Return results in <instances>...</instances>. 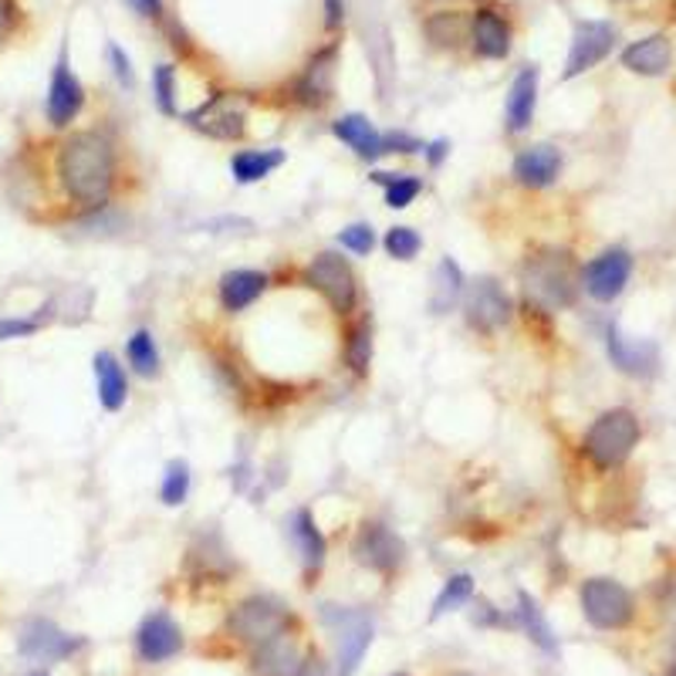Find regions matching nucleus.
<instances>
[{
    "label": "nucleus",
    "instance_id": "obj_1",
    "mask_svg": "<svg viewBox=\"0 0 676 676\" xmlns=\"http://www.w3.org/2000/svg\"><path fill=\"white\" fill-rule=\"evenodd\" d=\"M51 176L69 207H75L79 214H98L102 207H108L118 176L112 139L98 129L69 133L54 146Z\"/></svg>",
    "mask_w": 676,
    "mask_h": 676
},
{
    "label": "nucleus",
    "instance_id": "obj_2",
    "mask_svg": "<svg viewBox=\"0 0 676 676\" xmlns=\"http://www.w3.org/2000/svg\"><path fill=\"white\" fill-rule=\"evenodd\" d=\"M521 284L528 294V304L538 312H559L569 309L579 298L582 271L575 268V258L562 248H538L521 264Z\"/></svg>",
    "mask_w": 676,
    "mask_h": 676
},
{
    "label": "nucleus",
    "instance_id": "obj_3",
    "mask_svg": "<svg viewBox=\"0 0 676 676\" xmlns=\"http://www.w3.org/2000/svg\"><path fill=\"white\" fill-rule=\"evenodd\" d=\"M639 437H643L639 416L626 406H612L589 423L582 437V457L602 474L620 470L639 447Z\"/></svg>",
    "mask_w": 676,
    "mask_h": 676
},
{
    "label": "nucleus",
    "instance_id": "obj_4",
    "mask_svg": "<svg viewBox=\"0 0 676 676\" xmlns=\"http://www.w3.org/2000/svg\"><path fill=\"white\" fill-rule=\"evenodd\" d=\"M301 281L309 284L312 291H319L339 319L355 315V309H358V278H355V268L349 264V258H342L339 251H319L309 264H304Z\"/></svg>",
    "mask_w": 676,
    "mask_h": 676
},
{
    "label": "nucleus",
    "instance_id": "obj_5",
    "mask_svg": "<svg viewBox=\"0 0 676 676\" xmlns=\"http://www.w3.org/2000/svg\"><path fill=\"white\" fill-rule=\"evenodd\" d=\"M579 602H582V616L589 620V626H595L602 633H620V630L633 626V620H636L633 592L609 575L585 579L579 589Z\"/></svg>",
    "mask_w": 676,
    "mask_h": 676
},
{
    "label": "nucleus",
    "instance_id": "obj_6",
    "mask_svg": "<svg viewBox=\"0 0 676 676\" xmlns=\"http://www.w3.org/2000/svg\"><path fill=\"white\" fill-rule=\"evenodd\" d=\"M227 636L243 643V646H261L268 639H274L278 633H288L291 626V612L271 599V595H248L240 599L230 612H227Z\"/></svg>",
    "mask_w": 676,
    "mask_h": 676
},
{
    "label": "nucleus",
    "instance_id": "obj_7",
    "mask_svg": "<svg viewBox=\"0 0 676 676\" xmlns=\"http://www.w3.org/2000/svg\"><path fill=\"white\" fill-rule=\"evenodd\" d=\"M322 623L335 633V649H339V676H355L368 646H373V616L352 605H322Z\"/></svg>",
    "mask_w": 676,
    "mask_h": 676
},
{
    "label": "nucleus",
    "instance_id": "obj_8",
    "mask_svg": "<svg viewBox=\"0 0 676 676\" xmlns=\"http://www.w3.org/2000/svg\"><path fill=\"white\" fill-rule=\"evenodd\" d=\"M464 319L474 332L480 335H495L501 332L511 315H514V304H511V294L505 291V284L498 278H474L467 288H464Z\"/></svg>",
    "mask_w": 676,
    "mask_h": 676
},
{
    "label": "nucleus",
    "instance_id": "obj_9",
    "mask_svg": "<svg viewBox=\"0 0 676 676\" xmlns=\"http://www.w3.org/2000/svg\"><path fill=\"white\" fill-rule=\"evenodd\" d=\"M82 108H85V85L72 72L69 48L61 44L54 72H51V85H48V98H44V118H48L51 129L65 133V129H72V122L82 115Z\"/></svg>",
    "mask_w": 676,
    "mask_h": 676
},
{
    "label": "nucleus",
    "instance_id": "obj_10",
    "mask_svg": "<svg viewBox=\"0 0 676 676\" xmlns=\"http://www.w3.org/2000/svg\"><path fill=\"white\" fill-rule=\"evenodd\" d=\"M183 118H187L197 133L210 139H223V143L243 139V133H248V105H243V98L233 92H214L207 102L190 108Z\"/></svg>",
    "mask_w": 676,
    "mask_h": 676
},
{
    "label": "nucleus",
    "instance_id": "obj_11",
    "mask_svg": "<svg viewBox=\"0 0 676 676\" xmlns=\"http://www.w3.org/2000/svg\"><path fill=\"white\" fill-rule=\"evenodd\" d=\"M352 555L376 575H396L406 562V541L383 521H365L352 538Z\"/></svg>",
    "mask_w": 676,
    "mask_h": 676
},
{
    "label": "nucleus",
    "instance_id": "obj_12",
    "mask_svg": "<svg viewBox=\"0 0 676 676\" xmlns=\"http://www.w3.org/2000/svg\"><path fill=\"white\" fill-rule=\"evenodd\" d=\"M85 646L82 636H69L65 630H58L51 620H28L18 633V653L31 659L34 666H51L75 656Z\"/></svg>",
    "mask_w": 676,
    "mask_h": 676
},
{
    "label": "nucleus",
    "instance_id": "obj_13",
    "mask_svg": "<svg viewBox=\"0 0 676 676\" xmlns=\"http://www.w3.org/2000/svg\"><path fill=\"white\" fill-rule=\"evenodd\" d=\"M630 278H633V254L626 248H605L599 258H592L582 268V291L592 301L609 304L626 291Z\"/></svg>",
    "mask_w": 676,
    "mask_h": 676
},
{
    "label": "nucleus",
    "instance_id": "obj_14",
    "mask_svg": "<svg viewBox=\"0 0 676 676\" xmlns=\"http://www.w3.org/2000/svg\"><path fill=\"white\" fill-rule=\"evenodd\" d=\"M616 48V28L609 21H579L575 24V34H572V48H569V58H565V72L562 79L572 82L585 72H592L595 65L612 54Z\"/></svg>",
    "mask_w": 676,
    "mask_h": 676
},
{
    "label": "nucleus",
    "instance_id": "obj_15",
    "mask_svg": "<svg viewBox=\"0 0 676 676\" xmlns=\"http://www.w3.org/2000/svg\"><path fill=\"white\" fill-rule=\"evenodd\" d=\"M605 352L612 358V365L620 373L633 376V379H649L656 368H659V349L649 339H633L626 335L620 325H609L605 329Z\"/></svg>",
    "mask_w": 676,
    "mask_h": 676
},
{
    "label": "nucleus",
    "instance_id": "obj_16",
    "mask_svg": "<svg viewBox=\"0 0 676 676\" xmlns=\"http://www.w3.org/2000/svg\"><path fill=\"white\" fill-rule=\"evenodd\" d=\"M183 649V630L176 626V620L169 612L156 609L143 620V626L136 630V653L143 663H166Z\"/></svg>",
    "mask_w": 676,
    "mask_h": 676
},
{
    "label": "nucleus",
    "instance_id": "obj_17",
    "mask_svg": "<svg viewBox=\"0 0 676 676\" xmlns=\"http://www.w3.org/2000/svg\"><path fill=\"white\" fill-rule=\"evenodd\" d=\"M335 54H339V48L329 44V48L315 51L309 65L301 69V75L294 82V98L301 105L322 108V105L332 102V92H335Z\"/></svg>",
    "mask_w": 676,
    "mask_h": 676
},
{
    "label": "nucleus",
    "instance_id": "obj_18",
    "mask_svg": "<svg viewBox=\"0 0 676 676\" xmlns=\"http://www.w3.org/2000/svg\"><path fill=\"white\" fill-rule=\"evenodd\" d=\"M562 173V149L551 143H534L524 146L514 163H511V176L514 183H521L524 190H544L559 179Z\"/></svg>",
    "mask_w": 676,
    "mask_h": 676
},
{
    "label": "nucleus",
    "instance_id": "obj_19",
    "mask_svg": "<svg viewBox=\"0 0 676 676\" xmlns=\"http://www.w3.org/2000/svg\"><path fill=\"white\" fill-rule=\"evenodd\" d=\"M271 278L264 271H254V268H233L227 274H220L217 281V301H220V309L227 315H240V312H248L251 304H258L268 291Z\"/></svg>",
    "mask_w": 676,
    "mask_h": 676
},
{
    "label": "nucleus",
    "instance_id": "obj_20",
    "mask_svg": "<svg viewBox=\"0 0 676 676\" xmlns=\"http://www.w3.org/2000/svg\"><path fill=\"white\" fill-rule=\"evenodd\" d=\"M288 534L294 541V551H298V562L304 569V575H319L325 569V559H329V541L315 521V514L309 508H298L291 518H288Z\"/></svg>",
    "mask_w": 676,
    "mask_h": 676
},
{
    "label": "nucleus",
    "instance_id": "obj_21",
    "mask_svg": "<svg viewBox=\"0 0 676 676\" xmlns=\"http://www.w3.org/2000/svg\"><path fill=\"white\" fill-rule=\"evenodd\" d=\"M332 136L339 143H345L358 159L365 163H379L386 156V139L376 129V122L362 115V112H345L332 122Z\"/></svg>",
    "mask_w": 676,
    "mask_h": 676
},
{
    "label": "nucleus",
    "instance_id": "obj_22",
    "mask_svg": "<svg viewBox=\"0 0 676 676\" xmlns=\"http://www.w3.org/2000/svg\"><path fill=\"white\" fill-rule=\"evenodd\" d=\"M470 44L487 61H505L511 54V24L490 8H477L470 14Z\"/></svg>",
    "mask_w": 676,
    "mask_h": 676
},
{
    "label": "nucleus",
    "instance_id": "obj_23",
    "mask_svg": "<svg viewBox=\"0 0 676 676\" xmlns=\"http://www.w3.org/2000/svg\"><path fill=\"white\" fill-rule=\"evenodd\" d=\"M623 69L643 79H659L669 72L673 65V44L666 34H646L639 41H633L630 48H623Z\"/></svg>",
    "mask_w": 676,
    "mask_h": 676
},
{
    "label": "nucleus",
    "instance_id": "obj_24",
    "mask_svg": "<svg viewBox=\"0 0 676 676\" xmlns=\"http://www.w3.org/2000/svg\"><path fill=\"white\" fill-rule=\"evenodd\" d=\"M301 646L291 633H278L274 639L251 649V669L254 676H298L301 669Z\"/></svg>",
    "mask_w": 676,
    "mask_h": 676
},
{
    "label": "nucleus",
    "instance_id": "obj_25",
    "mask_svg": "<svg viewBox=\"0 0 676 676\" xmlns=\"http://www.w3.org/2000/svg\"><path fill=\"white\" fill-rule=\"evenodd\" d=\"M534 108H538V69L528 65L514 75L511 89H508V105H505V126L511 136H521L531 129L534 122Z\"/></svg>",
    "mask_w": 676,
    "mask_h": 676
},
{
    "label": "nucleus",
    "instance_id": "obj_26",
    "mask_svg": "<svg viewBox=\"0 0 676 676\" xmlns=\"http://www.w3.org/2000/svg\"><path fill=\"white\" fill-rule=\"evenodd\" d=\"M92 373H95V393H98V403L105 413H118L129 403V376L112 352H105V349L95 352Z\"/></svg>",
    "mask_w": 676,
    "mask_h": 676
},
{
    "label": "nucleus",
    "instance_id": "obj_27",
    "mask_svg": "<svg viewBox=\"0 0 676 676\" xmlns=\"http://www.w3.org/2000/svg\"><path fill=\"white\" fill-rule=\"evenodd\" d=\"M284 159H288L284 149H240L230 156V176L240 187H251V183H261L278 166H284Z\"/></svg>",
    "mask_w": 676,
    "mask_h": 676
},
{
    "label": "nucleus",
    "instance_id": "obj_28",
    "mask_svg": "<svg viewBox=\"0 0 676 676\" xmlns=\"http://www.w3.org/2000/svg\"><path fill=\"white\" fill-rule=\"evenodd\" d=\"M514 620H518V626L528 633V639H531V643H534L541 653H548V656H559V639H555V633H551V626H548V620H544L541 605L534 602V595L518 592Z\"/></svg>",
    "mask_w": 676,
    "mask_h": 676
},
{
    "label": "nucleus",
    "instance_id": "obj_29",
    "mask_svg": "<svg viewBox=\"0 0 676 676\" xmlns=\"http://www.w3.org/2000/svg\"><path fill=\"white\" fill-rule=\"evenodd\" d=\"M423 31L434 48L457 51L464 41H470V18L464 11H434L423 21Z\"/></svg>",
    "mask_w": 676,
    "mask_h": 676
},
{
    "label": "nucleus",
    "instance_id": "obj_30",
    "mask_svg": "<svg viewBox=\"0 0 676 676\" xmlns=\"http://www.w3.org/2000/svg\"><path fill=\"white\" fill-rule=\"evenodd\" d=\"M464 288H467V278L460 271V264L454 258H444L434 271V312H450L454 304L464 298Z\"/></svg>",
    "mask_w": 676,
    "mask_h": 676
},
{
    "label": "nucleus",
    "instance_id": "obj_31",
    "mask_svg": "<svg viewBox=\"0 0 676 676\" xmlns=\"http://www.w3.org/2000/svg\"><path fill=\"white\" fill-rule=\"evenodd\" d=\"M342 355H345V365L355 376H368V365H373V322L368 319L352 322V329L345 332Z\"/></svg>",
    "mask_w": 676,
    "mask_h": 676
},
{
    "label": "nucleus",
    "instance_id": "obj_32",
    "mask_svg": "<svg viewBox=\"0 0 676 676\" xmlns=\"http://www.w3.org/2000/svg\"><path fill=\"white\" fill-rule=\"evenodd\" d=\"M373 183L383 187L386 207L393 210H406L419 194H423V179L413 173H386V169H373Z\"/></svg>",
    "mask_w": 676,
    "mask_h": 676
},
{
    "label": "nucleus",
    "instance_id": "obj_33",
    "mask_svg": "<svg viewBox=\"0 0 676 676\" xmlns=\"http://www.w3.org/2000/svg\"><path fill=\"white\" fill-rule=\"evenodd\" d=\"M126 358H129V368L143 379H156L159 376V349H156V339L149 329H136L126 342Z\"/></svg>",
    "mask_w": 676,
    "mask_h": 676
},
{
    "label": "nucleus",
    "instance_id": "obj_34",
    "mask_svg": "<svg viewBox=\"0 0 676 676\" xmlns=\"http://www.w3.org/2000/svg\"><path fill=\"white\" fill-rule=\"evenodd\" d=\"M474 592H477V585H474V575H467V572H457V575H450V579L444 582L440 595L434 599V612H429V623L444 620L447 612H457V609H464V605H467V602L474 599Z\"/></svg>",
    "mask_w": 676,
    "mask_h": 676
},
{
    "label": "nucleus",
    "instance_id": "obj_35",
    "mask_svg": "<svg viewBox=\"0 0 676 676\" xmlns=\"http://www.w3.org/2000/svg\"><path fill=\"white\" fill-rule=\"evenodd\" d=\"M190 487H194L190 464H187V460H169V464H166V474H163V483H159V501H163L166 508L187 505Z\"/></svg>",
    "mask_w": 676,
    "mask_h": 676
},
{
    "label": "nucleus",
    "instance_id": "obj_36",
    "mask_svg": "<svg viewBox=\"0 0 676 676\" xmlns=\"http://www.w3.org/2000/svg\"><path fill=\"white\" fill-rule=\"evenodd\" d=\"M383 248H386V254H389L393 261H413V258L423 251V237H419L413 227L396 223V227H389V230H386V237H383Z\"/></svg>",
    "mask_w": 676,
    "mask_h": 676
},
{
    "label": "nucleus",
    "instance_id": "obj_37",
    "mask_svg": "<svg viewBox=\"0 0 676 676\" xmlns=\"http://www.w3.org/2000/svg\"><path fill=\"white\" fill-rule=\"evenodd\" d=\"M153 95L163 115L176 118L179 105H176V69L173 65H156L153 69Z\"/></svg>",
    "mask_w": 676,
    "mask_h": 676
},
{
    "label": "nucleus",
    "instance_id": "obj_38",
    "mask_svg": "<svg viewBox=\"0 0 676 676\" xmlns=\"http://www.w3.org/2000/svg\"><path fill=\"white\" fill-rule=\"evenodd\" d=\"M339 248L355 254V258H368L376 248V230L373 223H349L339 230Z\"/></svg>",
    "mask_w": 676,
    "mask_h": 676
},
{
    "label": "nucleus",
    "instance_id": "obj_39",
    "mask_svg": "<svg viewBox=\"0 0 676 676\" xmlns=\"http://www.w3.org/2000/svg\"><path fill=\"white\" fill-rule=\"evenodd\" d=\"M108 65H112V75L118 79V85H122V89H133V85H136L133 61H129V54L122 51L118 44H108Z\"/></svg>",
    "mask_w": 676,
    "mask_h": 676
},
{
    "label": "nucleus",
    "instance_id": "obj_40",
    "mask_svg": "<svg viewBox=\"0 0 676 676\" xmlns=\"http://www.w3.org/2000/svg\"><path fill=\"white\" fill-rule=\"evenodd\" d=\"M44 325V319H0V342L8 339H28Z\"/></svg>",
    "mask_w": 676,
    "mask_h": 676
},
{
    "label": "nucleus",
    "instance_id": "obj_41",
    "mask_svg": "<svg viewBox=\"0 0 676 676\" xmlns=\"http://www.w3.org/2000/svg\"><path fill=\"white\" fill-rule=\"evenodd\" d=\"M383 139H386V156H416V153H423V146L426 143H419L416 136H409V133H383Z\"/></svg>",
    "mask_w": 676,
    "mask_h": 676
},
{
    "label": "nucleus",
    "instance_id": "obj_42",
    "mask_svg": "<svg viewBox=\"0 0 676 676\" xmlns=\"http://www.w3.org/2000/svg\"><path fill=\"white\" fill-rule=\"evenodd\" d=\"M21 11H18V0H0V48L11 41V34L18 31Z\"/></svg>",
    "mask_w": 676,
    "mask_h": 676
},
{
    "label": "nucleus",
    "instance_id": "obj_43",
    "mask_svg": "<svg viewBox=\"0 0 676 676\" xmlns=\"http://www.w3.org/2000/svg\"><path fill=\"white\" fill-rule=\"evenodd\" d=\"M423 156H426V163H429V166L437 169V166H440V163L450 156V143H447V139H434V143H426V146H423Z\"/></svg>",
    "mask_w": 676,
    "mask_h": 676
},
{
    "label": "nucleus",
    "instance_id": "obj_44",
    "mask_svg": "<svg viewBox=\"0 0 676 676\" xmlns=\"http://www.w3.org/2000/svg\"><path fill=\"white\" fill-rule=\"evenodd\" d=\"M298 676H329V666H325V659L319 653H304Z\"/></svg>",
    "mask_w": 676,
    "mask_h": 676
},
{
    "label": "nucleus",
    "instance_id": "obj_45",
    "mask_svg": "<svg viewBox=\"0 0 676 676\" xmlns=\"http://www.w3.org/2000/svg\"><path fill=\"white\" fill-rule=\"evenodd\" d=\"M345 21V0H325V28L339 31Z\"/></svg>",
    "mask_w": 676,
    "mask_h": 676
},
{
    "label": "nucleus",
    "instance_id": "obj_46",
    "mask_svg": "<svg viewBox=\"0 0 676 676\" xmlns=\"http://www.w3.org/2000/svg\"><path fill=\"white\" fill-rule=\"evenodd\" d=\"M126 4L143 18H159L163 14V0H126Z\"/></svg>",
    "mask_w": 676,
    "mask_h": 676
},
{
    "label": "nucleus",
    "instance_id": "obj_47",
    "mask_svg": "<svg viewBox=\"0 0 676 676\" xmlns=\"http://www.w3.org/2000/svg\"><path fill=\"white\" fill-rule=\"evenodd\" d=\"M663 612L676 623V579L666 582V589H663Z\"/></svg>",
    "mask_w": 676,
    "mask_h": 676
},
{
    "label": "nucleus",
    "instance_id": "obj_48",
    "mask_svg": "<svg viewBox=\"0 0 676 676\" xmlns=\"http://www.w3.org/2000/svg\"><path fill=\"white\" fill-rule=\"evenodd\" d=\"M450 676H477V673H467V669H460V673H450Z\"/></svg>",
    "mask_w": 676,
    "mask_h": 676
},
{
    "label": "nucleus",
    "instance_id": "obj_49",
    "mask_svg": "<svg viewBox=\"0 0 676 676\" xmlns=\"http://www.w3.org/2000/svg\"><path fill=\"white\" fill-rule=\"evenodd\" d=\"M666 676H676V666H673V669H669V673H666Z\"/></svg>",
    "mask_w": 676,
    "mask_h": 676
},
{
    "label": "nucleus",
    "instance_id": "obj_50",
    "mask_svg": "<svg viewBox=\"0 0 676 676\" xmlns=\"http://www.w3.org/2000/svg\"><path fill=\"white\" fill-rule=\"evenodd\" d=\"M396 676H406V673H396Z\"/></svg>",
    "mask_w": 676,
    "mask_h": 676
}]
</instances>
